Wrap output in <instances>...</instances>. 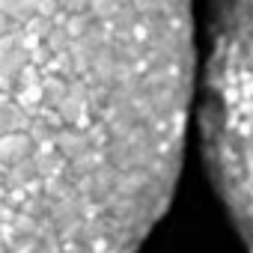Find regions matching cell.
Returning <instances> with one entry per match:
<instances>
[{"instance_id": "7a4b0ae2", "label": "cell", "mask_w": 253, "mask_h": 253, "mask_svg": "<svg viewBox=\"0 0 253 253\" xmlns=\"http://www.w3.org/2000/svg\"><path fill=\"white\" fill-rule=\"evenodd\" d=\"M200 131L214 191L253 253V0H214Z\"/></svg>"}, {"instance_id": "6da1fadb", "label": "cell", "mask_w": 253, "mask_h": 253, "mask_svg": "<svg viewBox=\"0 0 253 253\" xmlns=\"http://www.w3.org/2000/svg\"><path fill=\"white\" fill-rule=\"evenodd\" d=\"M191 89V0H0V253H137Z\"/></svg>"}]
</instances>
